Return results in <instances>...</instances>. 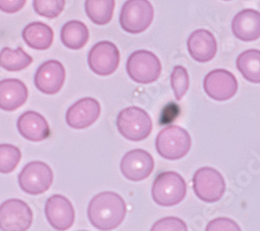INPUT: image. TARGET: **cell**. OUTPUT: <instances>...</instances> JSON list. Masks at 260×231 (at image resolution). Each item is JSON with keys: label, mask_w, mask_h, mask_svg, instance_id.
<instances>
[{"label": "cell", "mask_w": 260, "mask_h": 231, "mask_svg": "<svg viewBox=\"0 0 260 231\" xmlns=\"http://www.w3.org/2000/svg\"><path fill=\"white\" fill-rule=\"evenodd\" d=\"M115 6V0H85L84 9L92 22L102 26L111 22Z\"/></svg>", "instance_id": "obj_23"}, {"label": "cell", "mask_w": 260, "mask_h": 231, "mask_svg": "<svg viewBox=\"0 0 260 231\" xmlns=\"http://www.w3.org/2000/svg\"><path fill=\"white\" fill-rule=\"evenodd\" d=\"M154 18V9L149 0H127L120 14L123 30L139 35L148 29Z\"/></svg>", "instance_id": "obj_5"}, {"label": "cell", "mask_w": 260, "mask_h": 231, "mask_svg": "<svg viewBox=\"0 0 260 231\" xmlns=\"http://www.w3.org/2000/svg\"><path fill=\"white\" fill-rule=\"evenodd\" d=\"M17 128L24 139L30 142H41L50 137L47 120L38 112L28 111L21 115L17 121Z\"/></svg>", "instance_id": "obj_16"}, {"label": "cell", "mask_w": 260, "mask_h": 231, "mask_svg": "<svg viewBox=\"0 0 260 231\" xmlns=\"http://www.w3.org/2000/svg\"><path fill=\"white\" fill-rule=\"evenodd\" d=\"M187 49L192 59L199 62H207L214 58L218 51V43L209 30L197 29L188 37Z\"/></svg>", "instance_id": "obj_17"}, {"label": "cell", "mask_w": 260, "mask_h": 231, "mask_svg": "<svg viewBox=\"0 0 260 231\" xmlns=\"http://www.w3.org/2000/svg\"><path fill=\"white\" fill-rule=\"evenodd\" d=\"M90 69L99 76H110L116 72L120 64V51L110 41H101L89 52Z\"/></svg>", "instance_id": "obj_10"}, {"label": "cell", "mask_w": 260, "mask_h": 231, "mask_svg": "<svg viewBox=\"0 0 260 231\" xmlns=\"http://www.w3.org/2000/svg\"><path fill=\"white\" fill-rule=\"evenodd\" d=\"M120 169L126 179L130 181H142L153 172L154 159L146 150L134 149L123 156Z\"/></svg>", "instance_id": "obj_12"}, {"label": "cell", "mask_w": 260, "mask_h": 231, "mask_svg": "<svg viewBox=\"0 0 260 231\" xmlns=\"http://www.w3.org/2000/svg\"><path fill=\"white\" fill-rule=\"evenodd\" d=\"M126 216L124 199L114 192H102L94 196L88 207V218L99 230H113L119 227Z\"/></svg>", "instance_id": "obj_1"}, {"label": "cell", "mask_w": 260, "mask_h": 231, "mask_svg": "<svg viewBox=\"0 0 260 231\" xmlns=\"http://www.w3.org/2000/svg\"><path fill=\"white\" fill-rule=\"evenodd\" d=\"M66 6V0H34L35 12L48 19L57 18Z\"/></svg>", "instance_id": "obj_27"}, {"label": "cell", "mask_w": 260, "mask_h": 231, "mask_svg": "<svg viewBox=\"0 0 260 231\" xmlns=\"http://www.w3.org/2000/svg\"><path fill=\"white\" fill-rule=\"evenodd\" d=\"M26 0H0V11L7 14H15L22 10Z\"/></svg>", "instance_id": "obj_30"}, {"label": "cell", "mask_w": 260, "mask_h": 231, "mask_svg": "<svg viewBox=\"0 0 260 231\" xmlns=\"http://www.w3.org/2000/svg\"><path fill=\"white\" fill-rule=\"evenodd\" d=\"M32 61V57L21 47L17 49L5 47L0 51V67L7 71L16 72L24 70Z\"/></svg>", "instance_id": "obj_24"}, {"label": "cell", "mask_w": 260, "mask_h": 231, "mask_svg": "<svg viewBox=\"0 0 260 231\" xmlns=\"http://www.w3.org/2000/svg\"><path fill=\"white\" fill-rule=\"evenodd\" d=\"M28 98V90L23 81L15 78L0 80V110L14 112Z\"/></svg>", "instance_id": "obj_18"}, {"label": "cell", "mask_w": 260, "mask_h": 231, "mask_svg": "<svg viewBox=\"0 0 260 231\" xmlns=\"http://www.w3.org/2000/svg\"><path fill=\"white\" fill-rule=\"evenodd\" d=\"M53 182L51 168L43 161L28 162L18 175L21 190L29 195H40L47 192Z\"/></svg>", "instance_id": "obj_8"}, {"label": "cell", "mask_w": 260, "mask_h": 231, "mask_svg": "<svg viewBox=\"0 0 260 231\" xmlns=\"http://www.w3.org/2000/svg\"><path fill=\"white\" fill-rule=\"evenodd\" d=\"M186 182L174 171L158 174L152 185V198L156 204L170 207L179 204L186 195Z\"/></svg>", "instance_id": "obj_4"}, {"label": "cell", "mask_w": 260, "mask_h": 231, "mask_svg": "<svg viewBox=\"0 0 260 231\" xmlns=\"http://www.w3.org/2000/svg\"><path fill=\"white\" fill-rule=\"evenodd\" d=\"M206 231H240L241 227L237 225L236 222H234L231 219L228 218H218L210 221L206 228Z\"/></svg>", "instance_id": "obj_29"}, {"label": "cell", "mask_w": 260, "mask_h": 231, "mask_svg": "<svg viewBox=\"0 0 260 231\" xmlns=\"http://www.w3.org/2000/svg\"><path fill=\"white\" fill-rule=\"evenodd\" d=\"M192 187L194 194L201 201L214 203L223 198L226 182L218 170L210 167H203L193 174Z\"/></svg>", "instance_id": "obj_7"}, {"label": "cell", "mask_w": 260, "mask_h": 231, "mask_svg": "<svg viewBox=\"0 0 260 231\" xmlns=\"http://www.w3.org/2000/svg\"><path fill=\"white\" fill-rule=\"evenodd\" d=\"M66 80V70L60 61L47 60L38 68L35 74V86L43 94L54 95L58 93Z\"/></svg>", "instance_id": "obj_13"}, {"label": "cell", "mask_w": 260, "mask_h": 231, "mask_svg": "<svg viewBox=\"0 0 260 231\" xmlns=\"http://www.w3.org/2000/svg\"><path fill=\"white\" fill-rule=\"evenodd\" d=\"M203 88L207 96L211 99L215 101H227L237 93L238 82L230 71L215 69L205 76Z\"/></svg>", "instance_id": "obj_11"}, {"label": "cell", "mask_w": 260, "mask_h": 231, "mask_svg": "<svg viewBox=\"0 0 260 231\" xmlns=\"http://www.w3.org/2000/svg\"><path fill=\"white\" fill-rule=\"evenodd\" d=\"M236 67L245 79L252 83L260 82V52L249 49L237 56Z\"/></svg>", "instance_id": "obj_22"}, {"label": "cell", "mask_w": 260, "mask_h": 231, "mask_svg": "<svg viewBox=\"0 0 260 231\" xmlns=\"http://www.w3.org/2000/svg\"><path fill=\"white\" fill-rule=\"evenodd\" d=\"M155 147L158 154L165 159L178 160L190 150L191 139L186 129L177 125H170L157 135Z\"/></svg>", "instance_id": "obj_2"}, {"label": "cell", "mask_w": 260, "mask_h": 231, "mask_svg": "<svg viewBox=\"0 0 260 231\" xmlns=\"http://www.w3.org/2000/svg\"><path fill=\"white\" fill-rule=\"evenodd\" d=\"M22 154L18 147L11 144H0V173H12L19 164Z\"/></svg>", "instance_id": "obj_25"}, {"label": "cell", "mask_w": 260, "mask_h": 231, "mask_svg": "<svg viewBox=\"0 0 260 231\" xmlns=\"http://www.w3.org/2000/svg\"><path fill=\"white\" fill-rule=\"evenodd\" d=\"M223 2H230V0H223Z\"/></svg>", "instance_id": "obj_31"}, {"label": "cell", "mask_w": 260, "mask_h": 231, "mask_svg": "<svg viewBox=\"0 0 260 231\" xmlns=\"http://www.w3.org/2000/svg\"><path fill=\"white\" fill-rule=\"evenodd\" d=\"M117 128L119 133L132 142L146 140L152 131V120L149 114L138 107H130L122 110L117 117Z\"/></svg>", "instance_id": "obj_3"}, {"label": "cell", "mask_w": 260, "mask_h": 231, "mask_svg": "<svg viewBox=\"0 0 260 231\" xmlns=\"http://www.w3.org/2000/svg\"><path fill=\"white\" fill-rule=\"evenodd\" d=\"M22 38L28 47L43 51L51 47L54 34L52 28L45 23L31 22L24 27Z\"/></svg>", "instance_id": "obj_20"}, {"label": "cell", "mask_w": 260, "mask_h": 231, "mask_svg": "<svg viewBox=\"0 0 260 231\" xmlns=\"http://www.w3.org/2000/svg\"><path fill=\"white\" fill-rule=\"evenodd\" d=\"M100 103L92 97H85L68 109L66 122L71 128L84 129L92 126L100 117Z\"/></svg>", "instance_id": "obj_15"}, {"label": "cell", "mask_w": 260, "mask_h": 231, "mask_svg": "<svg viewBox=\"0 0 260 231\" xmlns=\"http://www.w3.org/2000/svg\"><path fill=\"white\" fill-rule=\"evenodd\" d=\"M45 215L50 226L55 230H68L75 221V212L71 201L62 195H53L45 205Z\"/></svg>", "instance_id": "obj_14"}, {"label": "cell", "mask_w": 260, "mask_h": 231, "mask_svg": "<svg viewBox=\"0 0 260 231\" xmlns=\"http://www.w3.org/2000/svg\"><path fill=\"white\" fill-rule=\"evenodd\" d=\"M60 39L67 48L79 50L89 42L90 31L88 26L81 21L71 20L61 27Z\"/></svg>", "instance_id": "obj_21"}, {"label": "cell", "mask_w": 260, "mask_h": 231, "mask_svg": "<svg viewBox=\"0 0 260 231\" xmlns=\"http://www.w3.org/2000/svg\"><path fill=\"white\" fill-rule=\"evenodd\" d=\"M126 70L134 81L140 85H149L160 76L161 62L153 52L137 50L128 57Z\"/></svg>", "instance_id": "obj_6"}, {"label": "cell", "mask_w": 260, "mask_h": 231, "mask_svg": "<svg viewBox=\"0 0 260 231\" xmlns=\"http://www.w3.org/2000/svg\"><path fill=\"white\" fill-rule=\"evenodd\" d=\"M152 231H186V224L179 218L167 217L158 220L151 227Z\"/></svg>", "instance_id": "obj_28"}, {"label": "cell", "mask_w": 260, "mask_h": 231, "mask_svg": "<svg viewBox=\"0 0 260 231\" xmlns=\"http://www.w3.org/2000/svg\"><path fill=\"white\" fill-rule=\"evenodd\" d=\"M232 32L243 42H253L260 37V14L256 10L245 9L232 20Z\"/></svg>", "instance_id": "obj_19"}, {"label": "cell", "mask_w": 260, "mask_h": 231, "mask_svg": "<svg viewBox=\"0 0 260 231\" xmlns=\"http://www.w3.org/2000/svg\"><path fill=\"white\" fill-rule=\"evenodd\" d=\"M171 86L176 100L180 101L188 91L189 76L187 70L182 66H176L171 75Z\"/></svg>", "instance_id": "obj_26"}, {"label": "cell", "mask_w": 260, "mask_h": 231, "mask_svg": "<svg viewBox=\"0 0 260 231\" xmlns=\"http://www.w3.org/2000/svg\"><path fill=\"white\" fill-rule=\"evenodd\" d=\"M32 211L20 199H9L0 205V230L25 231L32 224Z\"/></svg>", "instance_id": "obj_9"}]
</instances>
